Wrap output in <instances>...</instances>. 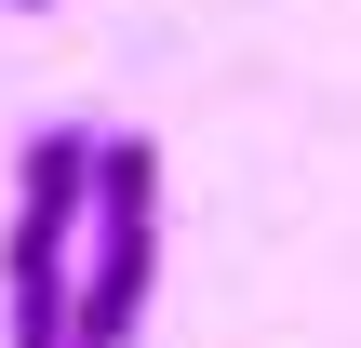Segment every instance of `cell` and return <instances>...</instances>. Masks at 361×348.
Listing matches in <instances>:
<instances>
[{
  "label": "cell",
  "mask_w": 361,
  "mask_h": 348,
  "mask_svg": "<svg viewBox=\"0 0 361 348\" xmlns=\"http://www.w3.org/2000/svg\"><path fill=\"white\" fill-rule=\"evenodd\" d=\"M161 282V148L147 134H94V188H80V282H67V348H134Z\"/></svg>",
  "instance_id": "cell-1"
},
{
  "label": "cell",
  "mask_w": 361,
  "mask_h": 348,
  "mask_svg": "<svg viewBox=\"0 0 361 348\" xmlns=\"http://www.w3.org/2000/svg\"><path fill=\"white\" fill-rule=\"evenodd\" d=\"M80 188H94V121H40L27 161H13V228H0V322H13V348H67Z\"/></svg>",
  "instance_id": "cell-2"
},
{
  "label": "cell",
  "mask_w": 361,
  "mask_h": 348,
  "mask_svg": "<svg viewBox=\"0 0 361 348\" xmlns=\"http://www.w3.org/2000/svg\"><path fill=\"white\" fill-rule=\"evenodd\" d=\"M13 13H40V0H13Z\"/></svg>",
  "instance_id": "cell-3"
}]
</instances>
